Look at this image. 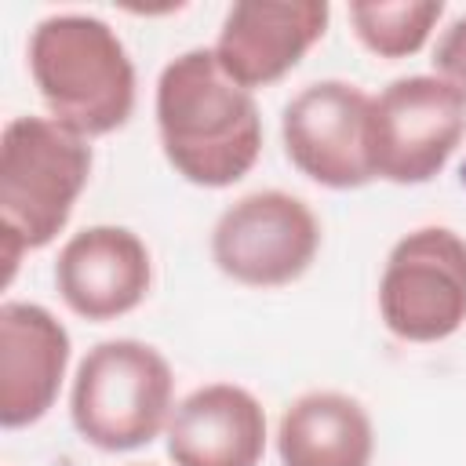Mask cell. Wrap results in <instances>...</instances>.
<instances>
[{"mask_svg": "<svg viewBox=\"0 0 466 466\" xmlns=\"http://www.w3.org/2000/svg\"><path fill=\"white\" fill-rule=\"evenodd\" d=\"M277 451L284 466H371L375 430L360 400L317 390L280 415Z\"/></svg>", "mask_w": 466, "mask_h": 466, "instance_id": "4fadbf2b", "label": "cell"}, {"mask_svg": "<svg viewBox=\"0 0 466 466\" xmlns=\"http://www.w3.org/2000/svg\"><path fill=\"white\" fill-rule=\"evenodd\" d=\"M266 451V411L233 382L193 390L167 419L175 466H258Z\"/></svg>", "mask_w": 466, "mask_h": 466, "instance_id": "7c38bea8", "label": "cell"}, {"mask_svg": "<svg viewBox=\"0 0 466 466\" xmlns=\"http://www.w3.org/2000/svg\"><path fill=\"white\" fill-rule=\"evenodd\" d=\"M433 69H437V80H444L466 102V15L441 33L433 47Z\"/></svg>", "mask_w": 466, "mask_h": 466, "instance_id": "9a60e30c", "label": "cell"}, {"mask_svg": "<svg viewBox=\"0 0 466 466\" xmlns=\"http://www.w3.org/2000/svg\"><path fill=\"white\" fill-rule=\"evenodd\" d=\"M441 15H444L441 0H397V4L357 0L350 4V22H353L357 40L379 58L415 55L430 40Z\"/></svg>", "mask_w": 466, "mask_h": 466, "instance_id": "5bb4252c", "label": "cell"}, {"mask_svg": "<svg viewBox=\"0 0 466 466\" xmlns=\"http://www.w3.org/2000/svg\"><path fill=\"white\" fill-rule=\"evenodd\" d=\"M288 160L328 189H360L371 171V98L346 80L302 87L280 116Z\"/></svg>", "mask_w": 466, "mask_h": 466, "instance_id": "ba28073f", "label": "cell"}, {"mask_svg": "<svg viewBox=\"0 0 466 466\" xmlns=\"http://www.w3.org/2000/svg\"><path fill=\"white\" fill-rule=\"evenodd\" d=\"M331 7L324 0H244L222 18L215 58L240 87H266L291 73L324 36Z\"/></svg>", "mask_w": 466, "mask_h": 466, "instance_id": "9c48e42d", "label": "cell"}, {"mask_svg": "<svg viewBox=\"0 0 466 466\" xmlns=\"http://www.w3.org/2000/svg\"><path fill=\"white\" fill-rule=\"evenodd\" d=\"M171 397L175 375L160 350L138 339H109L80 360L69 415L87 444L135 451L167 426Z\"/></svg>", "mask_w": 466, "mask_h": 466, "instance_id": "277c9868", "label": "cell"}, {"mask_svg": "<svg viewBox=\"0 0 466 466\" xmlns=\"http://www.w3.org/2000/svg\"><path fill=\"white\" fill-rule=\"evenodd\" d=\"M157 131L167 164L193 186L240 182L262 153V116L208 47L171 58L157 80Z\"/></svg>", "mask_w": 466, "mask_h": 466, "instance_id": "6da1fadb", "label": "cell"}, {"mask_svg": "<svg viewBox=\"0 0 466 466\" xmlns=\"http://www.w3.org/2000/svg\"><path fill=\"white\" fill-rule=\"evenodd\" d=\"M466 135V102L437 76H400L371 98V171L419 186L444 171Z\"/></svg>", "mask_w": 466, "mask_h": 466, "instance_id": "52a82bcc", "label": "cell"}, {"mask_svg": "<svg viewBox=\"0 0 466 466\" xmlns=\"http://www.w3.org/2000/svg\"><path fill=\"white\" fill-rule=\"evenodd\" d=\"M91 178V146L51 116H15L0 138V229L7 280L22 251L47 248Z\"/></svg>", "mask_w": 466, "mask_h": 466, "instance_id": "3957f363", "label": "cell"}, {"mask_svg": "<svg viewBox=\"0 0 466 466\" xmlns=\"http://www.w3.org/2000/svg\"><path fill=\"white\" fill-rule=\"evenodd\" d=\"M382 324L404 342H441L466 320V240L448 226L400 237L379 280Z\"/></svg>", "mask_w": 466, "mask_h": 466, "instance_id": "5b68a950", "label": "cell"}, {"mask_svg": "<svg viewBox=\"0 0 466 466\" xmlns=\"http://www.w3.org/2000/svg\"><path fill=\"white\" fill-rule=\"evenodd\" d=\"M320 251V222L306 200L284 189H258L226 208L211 229L215 266L248 288L299 280Z\"/></svg>", "mask_w": 466, "mask_h": 466, "instance_id": "8992f818", "label": "cell"}, {"mask_svg": "<svg viewBox=\"0 0 466 466\" xmlns=\"http://www.w3.org/2000/svg\"><path fill=\"white\" fill-rule=\"evenodd\" d=\"M62 302L84 320H116L131 313L149 284L153 266L138 233L124 226H87L73 233L55 262Z\"/></svg>", "mask_w": 466, "mask_h": 466, "instance_id": "30bf717a", "label": "cell"}, {"mask_svg": "<svg viewBox=\"0 0 466 466\" xmlns=\"http://www.w3.org/2000/svg\"><path fill=\"white\" fill-rule=\"evenodd\" d=\"M29 73L51 109L80 138H98L135 113V66L124 40L95 15H51L29 36Z\"/></svg>", "mask_w": 466, "mask_h": 466, "instance_id": "7a4b0ae2", "label": "cell"}, {"mask_svg": "<svg viewBox=\"0 0 466 466\" xmlns=\"http://www.w3.org/2000/svg\"><path fill=\"white\" fill-rule=\"evenodd\" d=\"M69 364V331L36 302L0 306V426L40 422L58 400Z\"/></svg>", "mask_w": 466, "mask_h": 466, "instance_id": "8fae6325", "label": "cell"}]
</instances>
